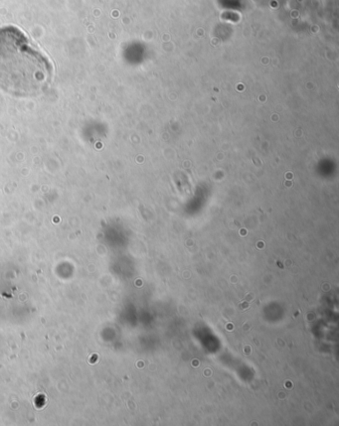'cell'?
Returning a JSON list of instances; mask_svg holds the SVG:
<instances>
[{"mask_svg": "<svg viewBox=\"0 0 339 426\" xmlns=\"http://www.w3.org/2000/svg\"><path fill=\"white\" fill-rule=\"evenodd\" d=\"M49 59L14 26L0 28V87L14 95L32 96L50 83Z\"/></svg>", "mask_w": 339, "mask_h": 426, "instance_id": "cell-1", "label": "cell"}]
</instances>
